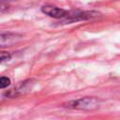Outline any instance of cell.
<instances>
[{
	"label": "cell",
	"mask_w": 120,
	"mask_h": 120,
	"mask_svg": "<svg viewBox=\"0 0 120 120\" xmlns=\"http://www.w3.org/2000/svg\"><path fill=\"white\" fill-rule=\"evenodd\" d=\"M100 16V13L94 10H88V11H75V12H68V15L64 18H62L63 23H71L76 22L80 21H85L93 18H97Z\"/></svg>",
	"instance_id": "2"
},
{
	"label": "cell",
	"mask_w": 120,
	"mask_h": 120,
	"mask_svg": "<svg viewBox=\"0 0 120 120\" xmlns=\"http://www.w3.org/2000/svg\"><path fill=\"white\" fill-rule=\"evenodd\" d=\"M41 11L44 14H46L50 17L55 18V19H62V18L66 17L68 13V11L66 9H63V8H57L54 6H51V5L42 6Z\"/></svg>",
	"instance_id": "4"
},
{
	"label": "cell",
	"mask_w": 120,
	"mask_h": 120,
	"mask_svg": "<svg viewBox=\"0 0 120 120\" xmlns=\"http://www.w3.org/2000/svg\"><path fill=\"white\" fill-rule=\"evenodd\" d=\"M22 38V36L15 33H2L0 34V49L10 47L18 43Z\"/></svg>",
	"instance_id": "3"
},
{
	"label": "cell",
	"mask_w": 120,
	"mask_h": 120,
	"mask_svg": "<svg viewBox=\"0 0 120 120\" xmlns=\"http://www.w3.org/2000/svg\"><path fill=\"white\" fill-rule=\"evenodd\" d=\"M11 58V54L8 52H0V63L8 61Z\"/></svg>",
	"instance_id": "6"
},
{
	"label": "cell",
	"mask_w": 120,
	"mask_h": 120,
	"mask_svg": "<svg viewBox=\"0 0 120 120\" xmlns=\"http://www.w3.org/2000/svg\"><path fill=\"white\" fill-rule=\"evenodd\" d=\"M10 84V79L7 76H2L0 77V89L7 88Z\"/></svg>",
	"instance_id": "5"
},
{
	"label": "cell",
	"mask_w": 120,
	"mask_h": 120,
	"mask_svg": "<svg viewBox=\"0 0 120 120\" xmlns=\"http://www.w3.org/2000/svg\"><path fill=\"white\" fill-rule=\"evenodd\" d=\"M100 100L95 97H85L81 98L75 100L68 101L65 104L66 107L75 109V110H82V111H93L99 106Z\"/></svg>",
	"instance_id": "1"
}]
</instances>
